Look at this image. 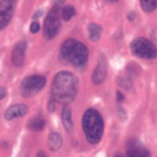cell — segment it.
Listing matches in <instances>:
<instances>
[{
  "instance_id": "cb8c5ba5",
  "label": "cell",
  "mask_w": 157,
  "mask_h": 157,
  "mask_svg": "<svg viewBox=\"0 0 157 157\" xmlns=\"http://www.w3.org/2000/svg\"><path fill=\"white\" fill-rule=\"evenodd\" d=\"M65 0H54V5H58V6H61L64 4Z\"/></svg>"
},
{
  "instance_id": "e0dca14e",
  "label": "cell",
  "mask_w": 157,
  "mask_h": 157,
  "mask_svg": "<svg viewBox=\"0 0 157 157\" xmlns=\"http://www.w3.org/2000/svg\"><path fill=\"white\" fill-rule=\"evenodd\" d=\"M140 5L145 12L150 13V12H153L156 10L157 0H140Z\"/></svg>"
},
{
  "instance_id": "5bb4252c",
  "label": "cell",
  "mask_w": 157,
  "mask_h": 157,
  "mask_svg": "<svg viewBox=\"0 0 157 157\" xmlns=\"http://www.w3.org/2000/svg\"><path fill=\"white\" fill-rule=\"evenodd\" d=\"M27 126H28L29 130L40 131V130H43L44 126H45V120H44L42 117H34V118H32V119L28 121Z\"/></svg>"
},
{
  "instance_id": "3957f363",
  "label": "cell",
  "mask_w": 157,
  "mask_h": 157,
  "mask_svg": "<svg viewBox=\"0 0 157 157\" xmlns=\"http://www.w3.org/2000/svg\"><path fill=\"white\" fill-rule=\"evenodd\" d=\"M59 55L64 61H70L77 67H83L88 59V49L83 43L74 38H67L61 44Z\"/></svg>"
},
{
  "instance_id": "d4e9b609",
  "label": "cell",
  "mask_w": 157,
  "mask_h": 157,
  "mask_svg": "<svg viewBox=\"0 0 157 157\" xmlns=\"http://www.w3.org/2000/svg\"><path fill=\"white\" fill-rule=\"evenodd\" d=\"M114 157H126V156H124L123 153H115V156Z\"/></svg>"
},
{
  "instance_id": "8992f818",
  "label": "cell",
  "mask_w": 157,
  "mask_h": 157,
  "mask_svg": "<svg viewBox=\"0 0 157 157\" xmlns=\"http://www.w3.org/2000/svg\"><path fill=\"white\" fill-rule=\"evenodd\" d=\"M47 80L42 75H31L23 78L20 86V92L23 97H31L44 88Z\"/></svg>"
},
{
  "instance_id": "44dd1931",
  "label": "cell",
  "mask_w": 157,
  "mask_h": 157,
  "mask_svg": "<svg viewBox=\"0 0 157 157\" xmlns=\"http://www.w3.org/2000/svg\"><path fill=\"white\" fill-rule=\"evenodd\" d=\"M115 96H117V101H118V102H123V99H124V96H123V93H121L120 91H117Z\"/></svg>"
},
{
  "instance_id": "603a6c76",
  "label": "cell",
  "mask_w": 157,
  "mask_h": 157,
  "mask_svg": "<svg viewBox=\"0 0 157 157\" xmlns=\"http://www.w3.org/2000/svg\"><path fill=\"white\" fill-rule=\"evenodd\" d=\"M37 157H48V156L45 155L44 151H38V152H37Z\"/></svg>"
},
{
  "instance_id": "484cf974",
  "label": "cell",
  "mask_w": 157,
  "mask_h": 157,
  "mask_svg": "<svg viewBox=\"0 0 157 157\" xmlns=\"http://www.w3.org/2000/svg\"><path fill=\"white\" fill-rule=\"evenodd\" d=\"M107 1H109V2H117V1H119V0H107Z\"/></svg>"
},
{
  "instance_id": "9c48e42d",
  "label": "cell",
  "mask_w": 157,
  "mask_h": 157,
  "mask_svg": "<svg viewBox=\"0 0 157 157\" xmlns=\"http://www.w3.org/2000/svg\"><path fill=\"white\" fill-rule=\"evenodd\" d=\"M26 49H27V42L25 39H21L15 44V47L11 52V61H12L13 66L20 67L23 65L25 56H26Z\"/></svg>"
},
{
  "instance_id": "52a82bcc",
  "label": "cell",
  "mask_w": 157,
  "mask_h": 157,
  "mask_svg": "<svg viewBox=\"0 0 157 157\" xmlns=\"http://www.w3.org/2000/svg\"><path fill=\"white\" fill-rule=\"evenodd\" d=\"M15 1L16 0H0V31L9 26L13 16Z\"/></svg>"
},
{
  "instance_id": "9a60e30c",
  "label": "cell",
  "mask_w": 157,
  "mask_h": 157,
  "mask_svg": "<svg viewBox=\"0 0 157 157\" xmlns=\"http://www.w3.org/2000/svg\"><path fill=\"white\" fill-rule=\"evenodd\" d=\"M88 37L92 42H97L101 38V33H102V27L97 23H90L88 27Z\"/></svg>"
},
{
  "instance_id": "d6986e66",
  "label": "cell",
  "mask_w": 157,
  "mask_h": 157,
  "mask_svg": "<svg viewBox=\"0 0 157 157\" xmlns=\"http://www.w3.org/2000/svg\"><path fill=\"white\" fill-rule=\"evenodd\" d=\"M39 29H40V25H39L37 21H34V22L31 23V26H29V31H31L32 33H37Z\"/></svg>"
},
{
  "instance_id": "7402d4cb",
  "label": "cell",
  "mask_w": 157,
  "mask_h": 157,
  "mask_svg": "<svg viewBox=\"0 0 157 157\" xmlns=\"http://www.w3.org/2000/svg\"><path fill=\"white\" fill-rule=\"evenodd\" d=\"M118 112L120 113V117H121V119H125V112L123 110V108H121V107H118Z\"/></svg>"
},
{
  "instance_id": "ac0fdd59",
  "label": "cell",
  "mask_w": 157,
  "mask_h": 157,
  "mask_svg": "<svg viewBox=\"0 0 157 157\" xmlns=\"http://www.w3.org/2000/svg\"><path fill=\"white\" fill-rule=\"evenodd\" d=\"M118 83H119L121 87L126 88V90H130V87H131V85H132L130 77H121V76L118 77Z\"/></svg>"
},
{
  "instance_id": "6da1fadb",
  "label": "cell",
  "mask_w": 157,
  "mask_h": 157,
  "mask_svg": "<svg viewBox=\"0 0 157 157\" xmlns=\"http://www.w3.org/2000/svg\"><path fill=\"white\" fill-rule=\"evenodd\" d=\"M78 91V80L70 71L58 72L52 82L50 99L58 104L69 105L76 97Z\"/></svg>"
},
{
  "instance_id": "4fadbf2b",
  "label": "cell",
  "mask_w": 157,
  "mask_h": 157,
  "mask_svg": "<svg viewBox=\"0 0 157 157\" xmlns=\"http://www.w3.org/2000/svg\"><path fill=\"white\" fill-rule=\"evenodd\" d=\"M48 144H49V148L52 151H58L63 146V137L59 132H50L48 136Z\"/></svg>"
},
{
  "instance_id": "8fae6325",
  "label": "cell",
  "mask_w": 157,
  "mask_h": 157,
  "mask_svg": "<svg viewBox=\"0 0 157 157\" xmlns=\"http://www.w3.org/2000/svg\"><path fill=\"white\" fill-rule=\"evenodd\" d=\"M27 112H28V107L25 103H16V104H12L11 107H9L5 110L4 115H5L6 120H12L15 118H20V117L26 115Z\"/></svg>"
},
{
  "instance_id": "ffe728a7",
  "label": "cell",
  "mask_w": 157,
  "mask_h": 157,
  "mask_svg": "<svg viewBox=\"0 0 157 157\" xmlns=\"http://www.w3.org/2000/svg\"><path fill=\"white\" fill-rule=\"evenodd\" d=\"M5 97H6V88L2 87V86H0V101L4 99Z\"/></svg>"
},
{
  "instance_id": "7a4b0ae2",
  "label": "cell",
  "mask_w": 157,
  "mask_h": 157,
  "mask_svg": "<svg viewBox=\"0 0 157 157\" xmlns=\"http://www.w3.org/2000/svg\"><path fill=\"white\" fill-rule=\"evenodd\" d=\"M82 130L90 144H98L102 140L104 123L101 113L93 108H88L82 117Z\"/></svg>"
},
{
  "instance_id": "5b68a950",
  "label": "cell",
  "mask_w": 157,
  "mask_h": 157,
  "mask_svg": "<svg viewBox=\"0 0 157 157\" xmlns=\"http://www.w3.org/2000/svg\"><path fill=\"white\" fill-rule=\"evenodd\" d=\"M130 49L135 56H139L142 59H155L157 56L156 45L148 39L142 37L135 38L130 44Z\"/></svg>"
},
{
  "instance_id": "7c38bea8",
  "label": "cell",
  "mask_w": 157,
  "mask_h": 157,
  "mask_svg": "<svg viewBox=\"0 0 157 157\" xmlns=\"http://www.w3.org/2000/svg\"><path fill=\"white\" fill-rule=\"evenodd\" d=\"M61 121H63V125H64L65 130L67 132H71L72 128H74V121H72V117H71V108L69 105H64V108H63Z\"/></svg>"
},
{
  "instance_id": "30bf717a",
  "label": "cell",
  "mask_w": 157,
  "mask_h": 157,
  "mask_svg": "<svg viewBox=\"0 0 157 157\" xmlns=\"http://www.w3.org/2000/svg\"><path fill=\"white\" fill-rule=\"evenodd\" d=\"M128 157H150V151L139 140L131 139L128 144Z\"/></svg>"
},
{
  "instance_id": "ba28073f",
  "label": "cell",
  "mask_w": 157,
  "mask_h": 157,
  "mask_svg": "<svg viewBox=\"0 0 157 157\" xmlns=\"http://www.w3.org/2000/svg\"><path fill=\"white\" fill-rule=\"evenodd\" d=\"M108 74V64H107V59L104 56V54L99 55V59L97 61V65L92 72V82L94 85H101L105 81Z\"/></svg>"
},
{
  "instance_id": "2e32d148",
  "label": "cell",
  "mask_w": 157,
  "mask_h": 157,
  "mask_svg": "<svg viewBox=\"0 0 157 157\" xmlns=\"http://www.w3.org/2000/svg\"><path fill=\"white\" fill-rule=\"evenodd\" d=\"M75 7L72 5H66L60 10V16L64 21H70L75 16Z\"/></svg>"
},
{
  "instance_id": "277c9868",
  "label": "cell",
  "mask_w": 157,
  "mask_h": 157,
  "mask_svg": "<svg viewBox=\"0 0 157 157\" xmlns=\"http://www.w3.org/2000/svg\"><path fill=\"white\" fill-rule=\"evenodd\" d=\"M61 16H60V6L53 5V7L49 10L45 20H44V28H43V36L47 40L53 39L58 36L60 27H61Z\"/></svg>"
}]
</instances>
